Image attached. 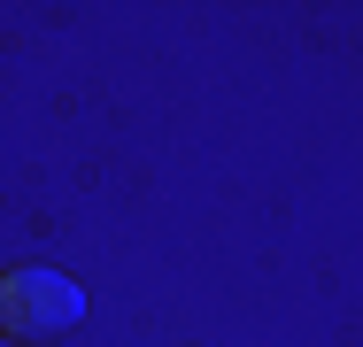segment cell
Listing matches in <instances>:
<instances>
[{
	"instance_id": "1",
	"label": "cell",
	"mask_w": 363,
	"mask_h": 347,
	"mask_svg": "<svg viewBox=\"0 0 363 347\" xmlns=\"http://www.w3.org/2000/svg\"><path fill=\"white\" fill-rule=\"evenodd\" d=\"M85 317V293L62 271H8L0 278V332L8 340H62Z\"/></svg>"
}]
</instances>
